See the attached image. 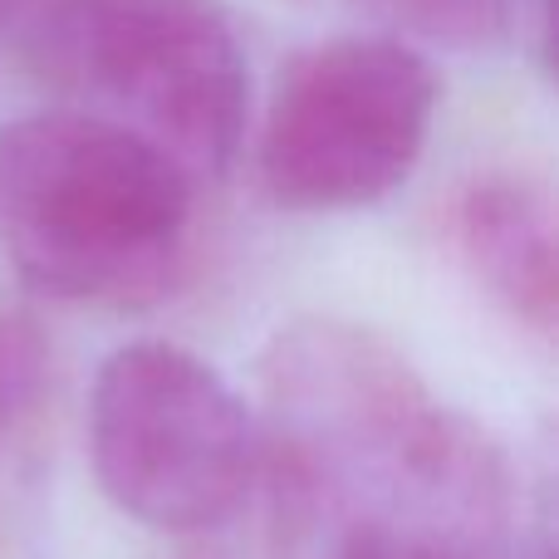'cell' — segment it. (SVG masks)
I'll list each match as a JSON object with an SVG mask.
<instances>
[{"label": "cell", "mask_w": 559, "mask_h": 559, "mask_svg": "<svg viewBox=\"0 0 559 559\" xmlns=\"http://www.w3.org/2000/svg\"><path fill=\"white\" fill-rule=\"evenodd\" d=\"M5 35L69 108L147 138L192 182L241 153L251 64L216 0H20Z\"/></svg>", "instance_id": "3957f363"}, {"label": "cell", "mask_w": 559, "mask_h": 559, "mask_svg": "<svg viewBox=\"0 0 559 559\" xmlns=\"http://www.w3.org/2000/svg\"><path fill=\"white\" fill-rule=\"evenodd\" d=\"M447 246L456 265L501 314L540 344L559 319V241L555 197L525 173H486L447 206Z\"/></svg>", "instance_id": "8992f818"}, {"label": "cell", "mask_w": 559, "mask_h": 559, "mask_svg": "<svg viewBox=\"0 0 559 559\" xmlns=\"http://www.w3.org/2000/svg\"><path fill=\"white\" fill-rule=\"evenodd\" d=\"M299 10H354L378 25L397 29V39L417 45H452V49H476L496 39L501 29L515 25L525 0H285Z\"/></svg>", "instance_id": "ba28073f"}, {"label": "cell", "mask_w": 559, "mask_h": 559, "mask_svg": "<svg viewBox=\"0 0 559 559\" xmlns=\"http://www.w3.org/2000/svg\"><path fill=\"white\" fill-rule=\"evenodd\" d=\"M88 462L128 521L206 535L236 521L261 481V423L192 348L133 338L94 373Z\"/></svg>", "instance_id": "277c9868"}, {"label": "cell", "mask_w": 559, "mask_h": 559, "mask_svg": "<svg viewBox=\"0 0 559 559\" xmlns=\"http://www.w3.org/2000/svg\"><path fill=\"white\" fill-rule=\"evenodd\" d=\"M437 69L397 35H334L275 74L255 182L295 216L378 206L417 173L437 123Z\"/></svg>", "instance_id": "5b68a950"}, {"label": "cell", "mask_w": 559, "mask_h": 559, "mask_svg": "<svg viewBox=\"0 0 559 559\" xmlns=\"http://www.w3.org/2000/svg\"><path fill=\"white\" fill-rule=\"evenodd\" d=\"M55 407V348L29 309L0 299V456L35 447Z\"/></svg>", "instance_id": "52a82bcc"}, {"label": "cell", "mask_w": 559, "mask_h": 559, "mask_svg": "<svg viewBox=\"0 0 559 559\" xmlns=\"http://www.w3.org/2000/svg\"><path fill=\"white\" fill-rule=\"evenodd\" d=\"M15 10H20V0H0V35L10 29V20H15Z\"/></svg>", "instance_id": "9c48e42d"}, {"label": "cell", "mask_w": 559, "mask_h": 559, "mask_svg": "<svg viewBox=\"0 0 559 559\" xmlns=\"http://www.w3.org/2000/svg\"><path fill=\"white\" fill-rule=\"evenodd\" d=\"M275 559H506L515 472L388 338L305 314L261 358Z\"/></svg>", "instance_id": "6da1fadb"}, {"label": "cell", "mask_w": 559, "mask_h": 559, "mask_svg": "<svg viewBox=\"0 0 559 559\" xmlns=\"http://www.w3.org/2000/svg\"><path fill=\"white\" fill-rule=\"evenodd\" d=\"M192 222V177L108 118L45 108L0 128V255L35 295L147 305L182 275Z\"/></svg>", "instance_id": "7a4b0ae2"}]
</instances>
